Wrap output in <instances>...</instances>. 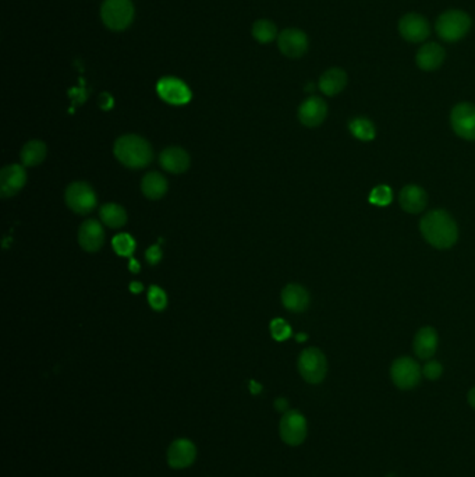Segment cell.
<instances>
[{"mask_svg":"<svg viewBox=\"0 0 475 477\" xmlns=\"http://www.w3.org/2000/svg\"><path fill=\"white\" fill-rule=\"evenodd\" d=\"M420 231L431 246L439 250L450 248L459 238L456 221L444 209H432L422 216Z\"/></svg>","mask_w":475,"mask_h":477,"instance_id":"cell-1","label":"cell"},{"mask_svg":"<svg viewBox=\"0 0 475 477\" xmlns=\"http://www.w3.org/2000/svg\"><path fill=\"white\" fill-rule=\"evenodd\" d=\"M113 151L116 158L127 168H144L149 165L154 158V151L149 142L136 135L117 138Z\"/></svg>","mask_w":475,"mask_h":477,"instance_id":"cell-2","label":"cell"},{"mask_svg":"<svg viewBox=\"0 0 475 477\" xmlns=\"http://www.w3.org/2000/svg\"><path fill=\"white\" fill-rule=\"evenodd\" d=\"M473 27L471 17L459 9H450L437 19L435 30L443 42L456 43L470 33Z\"/></svg>","mask_w":475,"mask_h":477,"instance_id":"cell-3","label":"cell"},{"mask_svg":"<svg viewBox=\"0 0 475 477\" xmlns=\"http://www.w3.org/2000/svg\"><path fill=\"white\" fill-rule=\"evenodd\" d=\"M103 24L112 31L126 30L134 19L132 0H105L101 7Z\"/></svg>","mask_w":475,"mask_h":477,"instance_id":"cell-4","label":"cell"},{"mask_svg":"<svg viewBox=\"0 0 475 477\" xmlns=\"http://www.w3.org/2000/svg\"><path fill=\"white\" fill-rule=\"evenodd\" d=\"M299 372L309 384H319L328 372L325 355L318 347H308L299 357Z\"/></svg>","mask_w":475,"mask_h":477,"instance_id":"cell-5","label":"cell"},{"mask_svg":"<svg viewBox=\"0 0 475 477\" xmlns=\"http://www.w3.org/2000/svg\"><path fill=\"white\" fill-rule=\"evenodd\" d=\"M306 417L299 410L284 412L279 424V433L283 443L290 446L301 445L306 439Z\"/></svg>","mask_w":475,"mask_h":477,"instance_id":"cell-6","label":"cell"},{"mask_svg":"<svg viewBox=\"0 0 475 477\" xmlns=\"http://www.w3.org/2000/svg\"><path fill=\"white\" fill-rule=\"evenodd\" d=\"M421 375H422V370L420 365L411 357H407V356L399 357L392 363V367H390L392 381L397 388L403 391L415 388L421 381Z\"/></svg>","mask_w":475,"mask_h":477,"instance_id":"cell-7","label":"cell"},{"mask_svg":"<svg viewBox=\"0 0 475 477\" xmlns=\"http://www.w3.org/2000/svg\"><path fill=\"white\" fill-rule=\"evenodd\" d=\"M66 204L77 214H90L97 205L94 189L84 182H74L66 190Z\"/></svg>","mask_w":475,"mask_h":477,"instance_id":"cell-8","label":"cell"},{"mask_svg":"<svg viewBox=\"0 0 475 477\" xmlns=\"http://www.w3.org/2000/svg\"><path fill=\"white\" fill-rule=\"evenodd\" d=\"M450 126L453 132L464 140H475V105L457 103L450 112Z\"/></svg>","mask_w":475,"mask_h":477,"instance_id":"cell-9","label":"cell"},{"mask_svg":"<svg viewBox=\"0 0 475 477\" xmlns=\"http://www.w3.org/2000/svg\"><path fill=\"white\" fill-rule=\"evenodd\" d=\"M399 34L410 43L425 42L431 35L428 20L418 13H407L399 20Z\"/></svg>","mask_w":475,"mask_h":477,"instance_id":"cell-10","label":"cell"},{"mask_svg":"<svg viewBox=\"0 0 475 477\" xmlns=\"http://www.w3.org/2000/svg\"><path fill=\"white\" fill-rule=\"evenodd\" d=\"M277 46L286 58L299 59L306 55L309 42L304 31L299 28H286L277 36Z\"/></svg>","mask_w":475,"mask_h":477,"instance_id":"cell-11","label":"cell"},{"mask_svg":"<svg viewBox=\"0 0 475 477\" xmlns=\"http://www.w3.org/2000/svg\"><path fill=\"white\" fill-rule=\"evenodd\" d=\"M159 97L171 105H186L191 100V91L186 83L174 77H164L156 85Z\"/></svg>","mask_w":475,"mask_h":477,"instance_id":"cell-12","label":"cell"},{"mask_svg":"<svg viewBox=\"0 0 475 477\" xmlns=\"http://www.w3.org/2000/svg\"><path fill=\"white\" fill-rule=\"evenodd\" d=\"M197 458V448L187 439L173 441L168 449V463L173 469H186L194 463Z\"/></svg>","mask_w":475,"mask_h":477,"instance_id":"cell-13","label":"cell"},{"mask_svg":"<svg viewBox=\"0 0 475 477\" xmlns=\"http://www.w3.org/2000/svg\"><path fill=\"white\" fill-rule=\"evenodd\" d=\"M328 115V105L319 97H309L299 108V119L306 127H318Z\"/></svg>","mask_w":475,"mask_h":477,"instance_id":"cell-14","label":"cell"},{"mask_svg":"<svg viewBox=\"0 0 475 477\" xmlns=\"http://www.w3.org/2000/svg\"><path fill=\"white\" fill-rule=\"evenodd\" d=\"M446 59L444 48L437 42L424 43L415 53V65L422 71H435Z\"/></svg>","mask_w":475,"mask_h":477,"instance_id":"cell-15","label":"cell"},{"mask_svg":"<svg viewBox=\"0 0 475 477\" xmlns=\"http://www.w3.org/2000/svg\"><path fill=\"white\" fill-rule=\"evenodd\" d=\"M27 173L20 165H9L0 172V193L4 199L16 196L26 184Z\"/></svg>","mask_w":475,"mask_h":477,"instance_id":"cell-16","label":"cell"},{"mask_svg":"<svg viewBox=\"0 0 475 477\" xmlns=\"http://www.w3.org/2000/svg\"><path fill=\"white\" fill-rule=\"evenodd\" d=\"M78 243L85 251H90V253H95L101 250L105 243L102 225L95 219L85 221L78 231Z\"/></svg>","mask_w":475,"mask_h":477,"instance_id":"cell-17","label":"cell"},{"mask_svg":"<svg viewBox=\"0 0 475 477\" xmlns=\"http://www.w3.org/2000/svg\"><path fill=\"white\" fill-rule=\"evenodd\" d=\"M399 203L408 214H420L427 208L428 196L422 187L417 184H407L399 194Z\"/></svg>","mask_w":475,"mask_h":477,"instance_id":"cell-18","label":"cell"},{"mask_svg":"<svg viewBox=\"0 0 475 477\" xmlns=\"http://www.w3.org/2000/svg\"><path fill=\"white\" fill-rule=\"evenodd\" d=\"M414 353L420 359H431L438 349V332L432 327H424L421 328L414 338Z\"/></svg>","mask_w":475,"mask_h":477,"instance_id":"cell-19","label":"cell"},{"mask_svg":"<svg viewBox=\"0 0 475 477\" xmlns=\"http://www.w3.org/2000/svg\"><path fill=\"white\" fill-rule=\"evenodd\" d=\"M347 81H348V77L343 68H331L321 75L318 85H319V90L325 95L335 97L346 88Z\"/></svg>","mask_w":475,"mask_h":477,"instance_id":"cell-20","label":"cell"},{"mask_svg":"<svg viewBox=\"0 0 475 477\" xmlns=\"http://www.w3.org/2000/svg\"><path fill=\"white\" fill-rule=\"evenodd\" d=\"M159 162L165 171L183 173L190 167V155L180 147H170L162 151Z\"/></svg>","mask_w":475,"mask_h":477,"instance_id":"cell-21","label":"cell"},{"mask_svg":"<svg viewBox=\"0 0 475 477\" xmlns=\"http://www.w3.org/2000/svg\"><path fill=\"white\" fill-rule=\"evenodd\" d=\"M283 306L293 313H301L309 305V295L300 285L290 283L282 292Z\"/></svg>","mask_w":475,"mask_h":477,"instance_id":"cell-22","label":"cell"},{"mask_svg":"<svg viewBox=\"0 0 475 477\" xmlns=\"http://www.w3.org/2000/svg\"><path fill=\"white\" fill-rule=\"evenodd\" d=\"M142 193L151 200L162 199L168 192V180L158 172H149L144 176L141 183Z\"/></svg>","mask_w":475,"mask_h":477,"instance_id":"cell-23","label":"cell"},{"mask_svg":"<svg viewBox=\"0 0 475 477\" xmlns=\"http://www.w3.org/2000/svg\"><path fill=\"white\" fill-rule=\"evenodd\" d=\"M100 215H101L103 224L113 229H119L124 226L127 222V214L122 205L105 204L101 208Z\"/></svg>","mask_w":475,"mask_h":477,"instance_id":"cell-24","label":"cell"},{"mask_svg":"<svg viewBox=\"0 0 475 477\" xmlns=\"http://www.w3.org/2000/svg\"><path fill=\"white\" fill-rule=\"evenodd\" d=\"M46 157V145L39 140L28 141L21 150V161L26 167H36Z\"/></svg>","mask_w":475,"mask_h":477,"instance_id":"cell-25","label":"cell"},{"mask_svg":"<svg viewBox=\"0 0 475 477\" xmlns=\"http://www.w3.org/2000/svg\"><path fill=\"white\" fill-rule=\"evenodd\" d=\"M348 130L360 141H373L376 136L375 125L367 117H354L348 122Z\"/></svg>","mask_w":475,"mask_h":477,"instance_id":"cell-26","label":"cell"},{"mask_svg":"<svg viewBox=\"0 0 475 477\" xmlns=\"http://www.w3.org/2000/svg\"><path fill=\"white\" fill-rule=\"evenodd\" d=\"M252 36L261 43H269L277 36V28L271 20H258L252 26Z\"/></svg>","mask_w":475,"mask_h":477,"instance_id":"cell-27","label":"cell"},{"mask_svg":"<svg viewBox=\"0 0 475 477\" xmlns=\"http://www.w3.org/2000/svg\"><path fill=\"white\" fill-rule=\"evenodd\" d=\"M393 201V192L389 186H376L370 193V203L378 206H388Z\"/></svg>","mask_w":475,"mask_h":477,"instance_id":"cell-28","label":"cell"},{"mask_svg":"<svg viewBox=\"0 0 475 477\" xmlns=\"http://www.w3.org/2000/svg\"><path fill=\"white\" fill-rule=\"evenodd\" d=\"M113 248L119 256L130 257L134 253L136 241L127 234H120L113 238Z\"/></svg>","mask_w":475,"mask_h":477,"instance_id":"cell-29","label":"cell"},{"mask_svg":"<svg viewBox=\"0 0 475 477\" xmlns=\"http://www.w3.org/2000/svg\"><path fill=\"white\" fill-rule=\"evenodd\" d=\"M148 302L154 310L161 311L168 305V296H166L164 289H161L158 286H151L149 292H148Z\"/></svg>","mask_w":475,"mask_h":477,"instance_id":"cell-30","label":"cell"},{"mask_svg":"<svg viewBox=\"0 0 475 477\" xmlns=\"http://www.w3.org/2000/svg\"><path fill=\"white\" fill-rule=\"evenodd\" d=\"M271 332L276 341H286L292 335V328L284 320L276 318L271 323Z\"/></svg>","mask_w":475,"mask_h":477,"instance_id":"cell-31","label":"cell"},{"mask_svg":"<svg viewBox=\"0 0 475 477\" xmlns=\"http://www.w3.org/2000/svg\"><path fill=\"white\" fill-rule=\"evenodd\" d=\"M442 373H443V367H442L441 363L437 362V360H429L422 369V375L428 379H432V381L438 379Z\"/></svg>","mask_w":475,"mask_h":477,"instance_id":"cell-32","label":"cell"},{"mask_svg":"<svg viewBox=\"0 0 475 477\" xmlns=\"http://www.w3.org/2000/svg\"><path fill=\"white\" fill-rule=\"evenodd\" d=\"M146 260L152 266L158 264L162 260V251H161L159 246H152V247L148 248V251H146Z\"/></svg>","mask_w":475,"mask_h":477,"instance_id":"cell-33","label":"cell"},{"mask_svg":"<svg viewBox=\"0 0 475 477\" xmlns=\"http://www.w3.org/2000/svg\"><path fill=\"white\" fill-rule=\"evenodd\" d=\"M287 407H289V404H287V401L283 399V398L276 399V402H274V408L279 410V412H287Z\"/></svg>","mask_w":475,"mask_h":477,"instance_id":"cell-34","label":"cell"},{"mask_svg":"<svg viewBox=\"0 0 475 477\" xmlns=\"http://www.w3.org/2000/svg\"><path fill=\"white\" fill-rule=\"evenodd\" d=\"M101 106L103 109H109L110 106H113V100L107 94H103L101 97Z\"/></svg>","mask_w":475,"mask_h":477,"instance_id":"cell-35","label":"cell"},{"mask_svg":"<svg viewBox=\"0 0 475 477\" xmlns=\"http://www.w3.org/2000/svg\"><path fill=\"white\" fill-rule=\"evenodd\" d=\"M467 399H469V404H470V407H471L473 409H475V387L474 388H471V389H470Z\"/></svg>","mask_w":475,"mask_h":477,"instance_id":"cell-36","label":"cell"},{"mask_svg":"<svg viewBox=\"0 0 475 477\" xmlns=\"http://www.w3.org/2000/svg\"><path fill=\"white\" fill-rule=\"evenodd\" d=\"M130 289H132V292H134V293H139V292L142 290V285H141L139 282H133L132 286H130Z\"/></svg>","mask_w":475,"mask_h":477,"instance_id":"cell-37","label":"cell"},{"mask_svg":"<svg viewBox=\"0 0 475 477\" xmlns=\"http://www.w3.org/2000/svg\"><path fill=\"white\" fill-rule=\"evenodd\" d=\"M130 270H132L133 273H138V271H139V264L137 263L134 258L130 260Z\"/></svg>","mask_w":475,"mask_h":477,"instance_id":"cell-38","label":"cell"},{"mask_svg":"<svg viewBox=\"0 0 475 477\" xmlns=\"http://www.w3.org/2000/svg\"><path fill=\"white\" fill-rule=\"evenodd\" d=\"M306 335H297V341L303 342L306 341Z\"/></svg>","mask_w":475,"mask_h":477,"instance_id":"cell-39","label":"cell"}]
</instances>
